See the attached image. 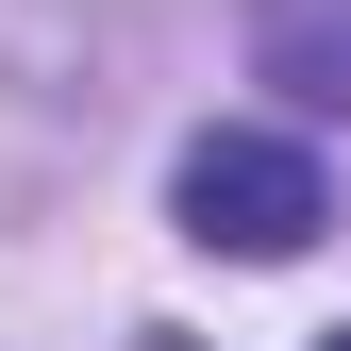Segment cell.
Segmentation results:
<instances>
[{"mask_svg": "<svg viewBox=\"0 0 351 351\" xmlns=\"http://www.w3.org/2000/svg\"><path fill=\"white\" fill-rule=\"evenodd\" d=\"M167 217H184L201 251H234V268H285V251H318L335 167L301 151V134H251V117H217V134H184V167H167Z\"/></svg>", "mask_w": 351, "mask_h": 351, "instance_id": "6da1fadb", "label": "cell"}, {"mask_svg": "<svg viewBox=\"0 0 351 351\" xmlns=\"http://www.w3.org/2000/svg\"><path fill=\"white\" fill-rule=\"evenodd\" d=\"M251 67H268L285 101L351 117V0H268V17H251Z\"/></svg>", "mask_w": 351, "mask_h": 351, "instance_id": "7a4b0ae2", "label": "cell"}, {"mask_svg": "<svg viewBox=\"0 0 351 351\" xmlns=\"http://www.w3.org/2000/svg\"><path fill=\"white\" fill-rule=\"evenodd\" d=\"M318 351H351V335H318Z\"/></svg>", "mask_w": 351, "mask_h": 351, "instance_id": "3957f363", "label": "cell"}]
</instances>
